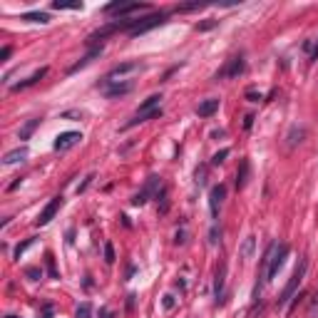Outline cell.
I'll list each match as a JSON object with an SVG mask.
<instances>
[{"instance_id":"18","label":"cell","mask_w":318,"mask_h":318,"mask_svg":"<svg viewBox=\"0 0 318 318\" xmlns=\"http://www.w3.org/2000/svg\"><path fill=\"white\" fill-rule=\"evenodd\" d=\"M246 177H249V162L244 159V162H241V169L236 172V189H244V184H246Z\"/></svg>"},{"instance_id":"12","label":"cell","mask_w":318,"mask_h":318,"mask_svg":"<svg viewBox=\"0 0 318 318\" xmlns=\"http://www.w3.org/2000/svg\"><path fill=\"white\" fill-rule=\"evenodd\" d=\"M224 278H226V263H221L216 268V281H214V298H216V303L224 301Z\"/></svg>"},{"instance_id":"17","label":"cell","mask_w":318,"mask_h":318,"mask_svg":"<svg viewBox=\"0 0 318 318\" xmlns=\"http://www.w3.org/2000/svg\"><path fill=\"white\" fill-rule=\"evenodd\" d=\"M100 53H102V48H92V50H90V53H87V55H85L80 63L75 65V67H70V75H72V72H77V70H82V67H87V65L92 63L95 58H100Z\"/></svg>"},{"instance_id":"11","label":"cell","mask_w":318,"mask_h":318,"mask_svg":"<svg viewBox=\"0 0 318 318\" xmlns=\"http://www.w3.org/2000/svg\"><path fill=\"white\" fill-rule=\"evenodd\" d=\"M80 139H82L80 132H63V134H58V139H55L53 147H55L58 152H67V149H72Z\"/></svg>"},{"instance_id":"13","label":"cell","mask_w":318,"mask_h":318,"mask_svg":"<svg viewBox=\"0 0 318 318\" xmlns=\"http://www.w3.org/2000/svg\"><path fill=\"white\" fill-rule=\"evenodd\" d=\"M45 75H48V67H40V70H38V72H33V75H30L28 80H23V82H18V85H13V90L18 92V90H25V87H33V85H38V82H40V80H43Z\"/></svg>"},{"instance_id":"6","label":"cell","mask_w":318,"mask_h":318,"mask_svg":"<svg viewBox=\"0 0 318 318\" xmlns=\"http://www.w3.org/2000/svg\"><path fill=\"white\" fill-rule=\"evenodd\" d=\"M159 191H162V182H159V177H149V182L144 184V189H142L137 196H134V199H132V204H134V206H142V204H144V201H147L152 194L157 196Z\"/></svg>"},{"instance_id":"24","label":"cell","mask_w":318,"mask_h":318,"mask_svg":"<svg viewBox=\"0 0 318 318\" xmlns=\"http://www.w3.org/2000/svg\"><path fill=\"white\" fill-rule=\"evenodd\" d=\"M53 8H55V10H80L82 3H63V0H55Z\"/></svg>"},{"instance_id":"33","label":"cell","mask_w":318,"mask_h":318,"mask_svg":"<svg viewBox=\"0 0 318 318\" xmlns=\"http://www.w3.org/2000/svg\"><path fill=\"white\" fill-rule=\"evenodd\" d=\"M92 179H95V177L90 174V177H87V179H85V182H82V184L77 187V191H85V189H87V187H90V184H92Z\"/></svg>"},{"instance_id":"25","label":"cell","mask_w":318,"mask_h":318,"mask_svg":"<svg viewBox=\"0 0 318 318\" xmlns=\"http://www.w3.org/2000/svg\"><path fill=\"white\" fill-rule=\"evenodd\" d=\"M115 246H112V241H105V261L107 263H115Z\"/></svg>"},{"instance_id":"40","label":"cell","mask_w":318,"mask_h":318,"mask_svg":"<svg viewBox=\"0 0 318 318\" xmlns=\"http://www.w3.org/2000/svg\"><path fill=\"white\" fill-rule=\"evenodd\" d=\"M311 60H318V40H313V50H311Z\"/></svg>"},{"instance_id":"22","label":"cell","mask_w":318,"mask_h":318,"mask_svg":"<svg viewBox=\"0 0 318 318\" xmlns=\"http://www.w3.org/2000/svg\"><path fill=\"white\" fill-rule=\"evenodd\" d=\"M306 134V129L303 127H293L291 129V134H288V147H296L298 142H301V137Z\"/></svg>"},{"instance_id":"2","label":"cell","mask_w":318,"mask_h":318,"mask_svg":"<svg viewBox=\"0 0 318 318\" xmlns=\"http://www.w3.org/2000/svg\"><path fill=\"white\" fill-rule=\"evenodd\" d=\"M306 268H308V261L306 258H301L298 261V266H296V271L291 273V278H288V283L283 286V291H281V296H278V301H276V308H283L293 296H296V291H298V286H301V281H303V276H306Z\"/></svg>"},{"instance_id":"28","label":"cell","mask_w":318,"mask_h":318,"mask_svg":"<svg viewBox=\"0 0 318 318\" xmlns=\"http://www.w3.org/2000/svg\"><path fill=\"white\" fill-rule=\"evenodd\" d=\"M33 241H35V239H25V241H23V244H20V246L15 249V258H20V256L25 254V251H28V249L33 246Z\"/></svg>"},{"instance_id":"16","label":"cell","mask_w":318,"mask_h":318,"mask_svg":"<svg viewBox=\"0 0 318 318\" xmlns=\"http://www.w3.org/2000/svg\"><path fill=\"white\" fill-rule=\"evenodd\" d=\"M129 90H132V82H115V85H110V87H105V95L107 97H122V95H127Z\"/></svg>"},{"instance_id":"20","label":"cell","mask_w":318,"mask_h":318,"mask_svg":"<svg viewBox=\"0 0 318 318\" xmlns=\"http://www.w3.org/2000/svg\"><path fill=\"white\" fill-rule=\"evenodd\" d=\"M254 246H256V239L254 236H246V239H244V246H241V258H251Z\"/></svg>"},{"instance_id":"42","label":"cell","mask_w":318,"mask_h":318,"mask_svg":"<svg viewBox=\"0 0 318 318\" xmlns=\"http://www.w3.org/2000/svg\"><path fill=\"white\" fill-rule=\"evenodd\" d=\"M63 117H82V112H65Z\"/></svg>"},{"instance_id":"27","label":"cell","mask_w":318,"mask_h":318,"mask_svg":"<svg viewBox=\"0 0 318 318\" xmlns=\"http://www.w3.org/2000/svg\"><path fill=\"white\" fill-rule=\"evenodd\" d=\"M219 241H221V229H219V226H211V231H209V244L216 246Z\"/></svg>"},{"instance_id":"32","label":"cell","mask_w":318,"mask_h":318,"mask_svg":"<svg viewBox=\"0 0 318 318\" xmlns=\"http://www.w3.org/2000/svg\"><path fill=\"white\" fill-rule=\"evenodd\" d=\"M246 97H249L251 102H258V100H261V92H256L254 87H249V90H246Z\"/></svg>"},{"instance_id":"36","label":"cell","mask_w":318,"mask_h":318,"mask_svg":"<svg viewBox=\"0 0 318 318\" xmlns=\"http://www.w3.org/2000/svg\"><path fill=\"white\" fill-rule=\"evenodd\" d=\"M251 125H254V115H246V117H244V127L251 129Z\"/></svg>"},{"instance_id":"34","label":"cell","mask_w":318,"mask_h":318,"mask_svg":"<svg viewBox=\"0 0 318 318\" xmlns=\"http://www.w3.org/2000/svg\"><path fill=\"white\" fill-rule=\"evenodd\" d=\"M10 53H13V48H3V53H0V63H5V60L10 58Z\"/></svg>"},{"instance_id":"41","label":"cell","mask_w":318,"mask_h":318,"mask_svg":"<svg viewBox=\"0 0 318 318\" xmlns=\"http://www.w3.org/2000/svg\"><path fill=\"white\" fill-rule=\"evenodd\" d=\"M177 244H184V231H177V239H174Z\"/></svg>"},{"instance_id":"5","label":"cell","mask_w":318,"mask_h":318,"mask_svg":"<svg viewBox=\"0 0 318 318\" xmlns=\"http://www.w3.org/2000/svg\"><path fill=\"white\" fill-rule=\"evenodd\" d=\"M246 70V63H244V58L241 55H236V58H229L226 65L216 72V80H224V77H239L241 72Z\"/></svg>"},{"instance_id":"38","label":"cell","mask_w":318,"mask_h":318,"mask_svg":"<svg viewBox=\"0 0 318 318\" xmlns=\"http://www.w3.org/2000/svg\"><path fill=\"white\" fill-rule=\"evenodd\" d=\"M100 318H115V313H112L110 308H102V311H100Z\"/></svg>"},{"instance_id":"21","label":"cell","mask_w":318,"mask_h":318,"mask_svg":"<svg viewBox=\"0 0 318 318\" xmlns=\"http://www.w3.org/2000/svg\"><path fill=\"white\" fill-rule=\"evenodd\" d=\"M38 125H40V120H30L25 127H20V139H30V134L38 129Z\"/></svg>"},{"instance_id":"14","label":"cell","mask_w":318,"mask_h":318,"mask_svg":"<svg viewBox=\"0 0 318 318\" xmlns=\"http://www.w3.org/2000/svg\"><path fill=\"white\" fill-rule=\"evenodd\" d=\"M25 157H28V147H18V149H13V152H8L5 157H3V164H18V162H25Z\"/></svg>"},{"instance_id":"1","label":"cell","mask_w":318,"mask_h":318,"mask_svg":"<svg viewBox=\"0 0 318 318\" xmlns=\"http://www.w3.org/2000/svg\"><path fill=\"white\" fill-rule=\"evenodd\" d=\"M286 256H288V244H278V241H273V244L266 249V254H263V258H261V276H258L256 288H254V301H258L263 286L271 283V278L281 271V266L286 263Z\"/></svg>"},{"instance_id":"10","label":"cell","mask_w":318,"mask_h":318,"mask_svg":"<svg viewBox=\"0 0 318 318\" xmlns=\"http://www.w3.org/2000/svg\"><path fill=\"white\" fill-rule=\"evenodd\" d=\"M134 70H139V65H137V63H122V65H117L112 72H107V77L102 80V87L115 85V82H117V77H122V75H127V72H134Z\"/></svg>"},{"instance_id":"9","label":"cell","mask_w":318,"mask_h":318,"mask_svg":"<svg viewBox=\"0 0 318 318\" xmlns=\"http://www.w3.org/2000/svg\"><path fill=\"white\" fill-rule=\"evenodd\" d=\"M224 196H226V187L224 184H216L209 189V209H211V216L219 219V209L224 204Z\"/></svg>"},{"instance_id":"26","label":"cell","mask_w":318,"mask_h":318,"mask_svg":"<svg viewBox=\"0 0 318 318\" xmlns=\"http://www.w3.org/2000/svg\"><path fill=\"white\" fill-rule=\"evenodd\" d=\"M226 157H229V149L224 147V149H219V152H216V154L211 157V164H214V167H219V164H221V162H224Z\"/></svg>"},{"instance_id":"29","label":"cell","mask_w":318,"mask_h":318,"mask_svg":"<svg viewBox=\"0 0 318 318\" xmlns=\"http://www.w3.org/2000/svg\"><path fill=\"white\" fill-rule=\"evenodd\" d=\"M199 8H204V3H189V5H179V8H177V13H189V10H199Z\"/></svg>"},{"instance_id":"35","label":"cell","mask_w":318,"mask_h":318,"mask_svg":"<svg viewBox=\"0 0 318 318\" xmlns=\"http://www.w3.org/2000/svg\"><path fill=\"white\" fill-rule=\"evenodd\" d=\"M164 308H174V296H164Z\"/></svg>"},{"instance_id":"37","label":"cell","mask_w":318,"mask_h":318,"mask_svg":"<svg viewBox=\"0 0 318 318\" xmlns=\"http://www.w3.org/2000/svg\"><path fill=\"white\" fill-rule=\"evenodd\" d=\"M53 316V306H45L43 308V316H38V318H50Z\"/></svg>"},{"instance_id":"4","label":"cell","mask_w":318,"mask_h":318,"mask_svg":"<svg viewBox=\"0 0 318 318\" xmlns=\"http://www.w3.org/2000/svg\"><path fill=\"white\" fill-rule=\"evenodd\" d=\"M164 20H167L164 13H152V15L142 18V20H134V28L129 30V35H142V33H147V30H152V28L164 25Z\"/></svg>"},{"instance_id":"8","label":"cell","mask_w":318,"mask_h":318,"mask_svg":"<svg viewBox=\"0 0 318 318\" xmlns=\"http://www.w3.org/2000/svg\"><path fill=\"white\" fill-rule=\"evenodd\" d=\"M102 10L110 15H129V13L147 10V5H142V3H112V5H105Z\"/></svg>"},{"instance_id":"19","label":"cell","mask_w":318,"mask_h":318,"mask_svg":"<svg viewBox=\"0 0 318 318\" xmlns=\"http://www.w3.org/2000/svg\"><path fill=\"white\" fill-rule=\"evenodd\" d=\"M23 20H28V23H43V25H45V23L50 20V15H48V13H25Z\"/></svg>"},{"instance_id":"3","label":"cell","mask_w":318,"mask_h":318,"mask_svg":"<svg viewBox=\"0 0 318 318\" xmlns=\"http://www.w3.org/2000/svg\"><path fill=\"white\" fill-rule=\"evenodd\" d=\"M159 115H162V95H152V97H147V100L139 105L134 120H129L127 127H134V125L147 122V120H157Z\"/></svg>"},{"instance_id":"15","label":"cell","mask_w":318,"mask_h":318,"mask_svg":"<svg viewBox=\"0 0 318 318\" xmlns=\"http://www.w3.org/2000/svg\"><path fill=\"white\" fill-rule=\"evenodd\" d=\"M216 110H219V100H204V102H199L196 115H199V117H211Z\"/></svg>"},{"instance_id":"23","label":"cell","mask_w":318,"mask_h":318,"mask_svg":"<svg viewBox=\"0 0 318 318\" xmlns=\"http://www.w3.org/2000/svg\"><path fill=\"white\" fill-rule=\"evenodd\" d=\"M75 318H92V303H80L77 311H75Z\"/></svg>"},{"instance_id":"31","label":"cell","mask_w":318,"mask_h":318,"mask_svg":"<svg viewBox=\"0 0 318 318\" xmlns=\"http://www.w3.org/2000/svg\"><path fill=\"white\" fill-rule=\"evenodd\" d=\"M25 276L33 278V281H38V278L43 276V271H40V268H25Z\"/></svg>"},{"instance_id":"7","label":"cell","mask_w":318,"mask_h":318,"mask_svg":"<svg viewBox=\"0 0 318 318\" xmlns=\"http://www.w3.org/2000/svg\"><path fill=\"white\" fill-rule=\"evenodd\" d=\"M60 206H63V196H53V199H50V204H48V206L40 211V216L35 219V224H38V226H45V224H50V221L55 219V214L60 211Z\"/></svg>"},{"instance_id":"30","label":"cell","mask_w":318,"mask_h":318,"mask_svg":"<svg viewBox=\"0 0 318 318\" xmlns=\"http://www.w3.org/2000/svg\"><path fill=\"white\" fill-rule=\"evenodd\" d=\"M216 25H219V20H206V23H199V25H196V30H201V33H204V30H211V28H216Z\"/></svg>"},{"instance_id":"39","label":"cell","mask_w":318,"mask_h":318,"mask_svg":"<svg viewBox=\"0 0 318 318\" xmlns=\"http://www.w3.org/2000/svg\"><path fill=\"white\" fill-rule=\"evenodd\" d=\"M308 311H311V316H316V311H318V293H316V298H313V303H311V308H308Z\"/></svg>"},{"instance_id":"43","label":"cell","mask_w":318,"mask_h":318,"mask_svg":"<svg viewBox=\"0 0 318 318\" xmlns=\"http://www.w3.org/2000/svg\"><path fill=\"white\" fill-rule=\"evenodd\" d=\"M5 318H18V316H13V313H8V316H5Z\"/></svg>"}]
</instances>
